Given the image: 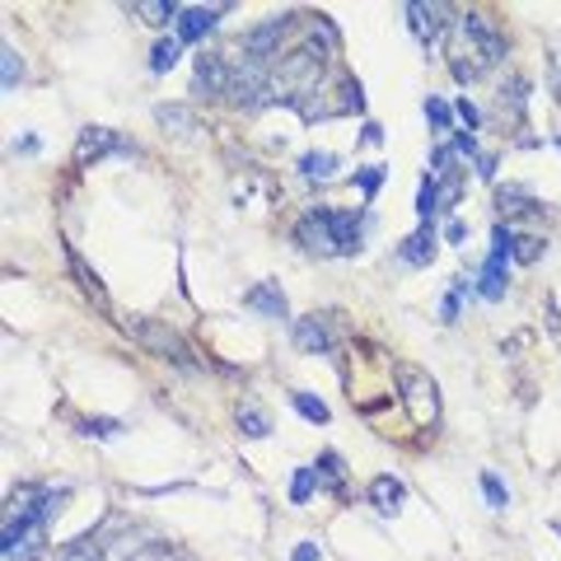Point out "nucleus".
Segmentation results:
<instances>
[{
    "label": "nucleus",
    "mask_w": 561,
    "mask_h": 561,
    "mask_svg": "<svg viewBox=\"0 0 561 561\" xmlns=\"http://www.w3.org/2000/svg\"><path fill=\"white\" fill-rule=\"evenodd\" d=\"M169 561H192V557H187V552H173V557H169Z\"/></svg>",
    "instance_id": "obj_38"
},
{
    "label": "nucleus",
    "mask_w": 561,
    "mask_h": 561,
    "mask_svg": "<svg viewBox=\"0 0 561 561\" xmlns=\"http://www.w3.org/2000/svg\"><path fill=\"white\" fill-rule=\"evenodd\" d=\"M220 14H225V5H210V10L206 5H192V10H183L179 14V43H197L202 33L216 28Z\"/></svg>",
    "instance_id": "obj_12"
},
{
    "label": "nucleus",
    "mask_w": 561,
    "mask_h": 561,
    "mask_svg": "<svg viewBox=\"0 0 561 561\" xmlns=\"http://www.w3.org/2000/svg\"><path fill=\"white\" fill-rule=\"evenodd\" d=\"M122 150V140L108 131V127H84L80 140H76V164H90V160H103V154Z\"/></svg>",
    "instance_id": "obj_11"
},
{
    "label": "nucleus",
    "mask_w": 561,
    "mask_h": 561,
    "mask_svg": "<svg viewBox=\"0 0 561 561\" xmlns=\"http://www.w3.org/2000/svg\"><path fill=\"white\" fill-rule=\"evenodd\" d=\"M290 402H295V412H300L305 421H313V426H323V421H328V408L313 393H290Z\"/></svg>",
    "instance_id": "obj_23"
},
{
    "label": "nucleus",
    "mask_w": 561,
    "mask_h": 561,
    "mask_svg": "<svg viewBox=\"0 0 561 561\" xmlns=\"http://www.w3.org/2000/svg\"><path fill=\"white\" fill-rule=\"evenodd\" d=\"M239 431L249 435V440H262V435H272V421H267V412H257L249 402V408H239Z\"/></svg>",
    "instance_id": "obj_19"
},
{
    "label": "nucleus",
    "mask_w": 561,
    "mask_h": 561,
    "mask_svg": "<svg viewBox=\"0 0 561 561\" xmlns=\"http://www.w3.org/2000/svg\"><path fill=\"white\" fill-rule=\"evenodd\" d=\"M131 10H136L140 20H146V24H169L173 14H183L179 5H173V0H136Z\"/></svg>",
    "instance_id": "obj_17"
},
{
    "label": "nucleus",
    "mask_w": 561,
    "mask_h": 561,
    "mask_svg": "<svg viewBox=\"0 0 561 561\" xmlns=\"http://www.w3.org/2000/svg\"><path fill=\"white\" fill-rule=\"evenodd\" d=\"M173 552V542H140V548H131V557H122V561H169Z\"/></svg>",
    "instance_id": "obj_25"
},
{
    "label": "nucleus",
    "mask_w": 561,
    "mask_h": 561,
    "mask_svg": "<svg viewBox=\"0 0 561 561\" xmlns=\"http://www.w3.org/2000/svg\"><path fill=\"white\" fill-rule=\"evenodd\" d=\"M383 183V164H370V169H365L360 173V187H365V197H375V187Z\"/></svg>",
    "instance_id": "obj_33"
},
{
    "label": "nucleus",
    "mask_w": 561,
    "mask_h": 561,
    "mask_svg": "<svg viewBox=\"0 0 561 561\" xmlns=\"http://www.w3.org/2000/svg\"><path fill=\"white\" fill-rule=\"evenodd\" d=\"M122 426L117 421H84V435H103V440H108V435H117Z\"/></svg>",
    "instance_id": "obj_34"
},
{
    "label": "nucleus",
    "mask_w": 561,
    "mask_h": 561,
    "mask_svg": "<svg viewBox=\"0 0 561 561\" xmlns=\"http://www.w3.org/2000/svg\"><path fill=\"white\" fill-rule=\"evenodd\" d=\"M501 210H505V216H524V210H538V202L529 197V192H524V187H501Z\"/></svg>",
    "instance_id": "obj_22"
},
{
    "label": "nucleus",
    "mask_w": 561,
    "mask_h": 561,
    "mask_svg": "<svg viewBox=\"0 0 561 561\" xmlns=\"http://www.w3.org/2000/svg\"><path fill=\"white\" fill-rule=\"evenodd\" d=\"M319 80H323V51L300 47V51H290V57H280V61L272 66L267 99L305 108V99H309V94H319Z\"/></svg>",
    "instance_id": "obj_4"
},
{
    "label": "nucleus",
    "mask_w": 561,
    "mask_h": 561,
    "mask_svg": "<svg viewBox=\"0 0 561 561\" xmlns=\"http://www.w3.org/2000/svg\"><path fill=\"white\" fill-rule=\"evenodd\" d=\"M398 257H402V262H412V267H426V262L435 257V230H416L412 239H402Z\"/></svg>",
    "instance_id": "obj_15"
},
{
    "label": "nucleus",
    "mask_w": 561,
    "mask_h": 561,
    "mask_svg": "<svg viewBox=\"0 0 561 561\" xmlns=\"http://www.w3.org/2000/svg\"><path fill=\"white\" fill-rule=\"evenodd\" d=\"M243 305L267 313V319H286V295H280L276 280H262V286H253L249 295H243Z\"/></svg>",
    "instance_id": "obj_13"
},
{
    "label": "nucleus",
    "mask_w": 561,
    "mask_h": 561,
    "mask_svg": "<svg viewBox=\"0 0 561 561\" xmlns=\"http://www.w3.org/2000/svg\"><path fill=\"white\" fill-rule=\"evenodd\" d=\"M0 66H5V90H14V84H20V76H24V66H20V51H14V47H5V51H0Z\"/></svg>",
    "instance_id": "obj_29"
},
{
    "label": "nucleus",
    "mask_w": 561,
    "mask_h": 561,
    "mask_svg": "<svg viewBox=\"0 0 561 561\" xmlns=\"http://www.w3.org/2000/svg\"><path fill=\"white\" fill-rule=\"evenodd\" d=\"M398 383H402V408H408L412 426L435 431V421H440V389H435V379L412 370V365H402Z\"/></svg>",
    "instance_id": "obj_5"
},
{
    "label": "nucleus",
    "mask_w": 561,
    "mask_h": 561,
    "mask_svg": "<svg viewBox=\"0 0 561 561\" xmlns=\"http://www.w3.org/2000/svg\"><path fill=\"white\" fill-rule=\"evenodd\" d=\"M416 210H421V220H431L435 210H440V187H435V179L421 183V192H416Z\"/></svg>",
    "instance_id": "obj_26"
},
{
    "label": "nucleus",
    "mask_w": 561,
    "mask_h": 561,
    "mask_svg": "<svg viewBox=\"0 0 561 561\" xmlns=\"http://www.w3.org/2000/svg\"><path fill=\"white\" fill-rule=\"evenodd\" d=\"M290 561H319V548H313V542H300V548H295V557Z\"/></svg>",
    "instance_id": "obj_35"
},
{
    "label": "nucleus",
    "mask_w": 561,
    "mask_h": 561,
    "mask_svg": "<svg viewBox=\"0 0 561 561\" xmlns=\"http://www.w3.org/2000/svg\"><path fill=\"white\" fill-rule=\"evenodd\" d=\"M426 117H431L440 131H449V108H445L440 99H426Z\"/></svg>",
    "instance_id": "obj_32"
},
{
    "label": "nucleus",
    "mask_w": 561,
    "mask_h": 561,
    "mask_svg": "<svg viewBox=\"0 0 561 561\" xmlns=\"http://www.w3.org/2000/svg\"><path fill=\"white\" fill-rule=\"evenodd\" d=\"M482 491H486V501L496 505V511H505V501H511V491H505L496 478H491V472H482Z\"/></svg>",
    "instance_id": "obj_31"
},
{
    "label": "nucleus",
    "mask_w": 561,
    "mask_h": 561,
    "mask_svg": "<svg viewBox=\"0 0 561 561\" xmlns=\"http://www.w3.org/2000/svg\"><path fill=\"white\" fill-rule=\"evenodd\" d=\"M154 117H160V127H173V131H192V113L187 108H160V113H154Z\"/></svg>",
    "instance_id": "obj_28"
},
{
    "label": "nucleus",
    "mask_w": 561,
    "mask_h": 561,
    "mask_svg": "<svg viewBox=\"0 0 561 561\" xmlns=\"http://www.w3.org/2000/svg\"><path fill=\"white\" fill-rule=\"evenodd\" d=\"M295 239L319 257H346L360 249V216L356 210H328V206L309 210V216L295 225Z\"/></svg>",
    "instance_id": "obj_3"
},
{
    "label": "nucleus",
    "mask_w": 561,
    "mask_h": 561,
    "mask_svg": "<svg viewBox=\"0 0 561 561\" xmlns=\"http://www.w3.org/2000/svg\"><path fill=\"white\" fill-rule=\"evenodd\" d=\"M179 61V38H164V43H154V51H150V70L154 76H164V70Z\"/></svg>",
    "instance_id": "obj_24"
},
{
    "label": "nucleus",
    "mask_w": 561,
    "mask_h": 561,
    "mask_svg": "<svg viewBox=\"0 0 561 561\" xmlns=\"http://www.w3.org/2000/svg\"><path fill=\"white\" fill-rule=\"evenodd\" d=\"M445 234H449V243H463V234H468V230H463V220H449V230H445Z\"/></svg>",
    "instance_id": "obj_37"
},
{
    "label": "nucleus",
    "mask_w": 561,
    "mask_h": 561,
    "mask_svg": "<svg viewBox=\"0 0 561 561\" xmlns=\"http://www.w3.org/2000/svg\"><path fill=\"white\" fill-rule=\"evenodd\" d=\"M230 80H234V66L220 51H202L197 66H192V90L206 99H230Z\"/></svg>",
    "instance_id": "obj_7"
},
{
    "label": "nucleus",
    "mask_w": 561,
    "mask_h": 561,
    "mask_svg": "<svg viewBox=\"0 0 561 561\" xmlns=\"http://www.w3.org/2000/svg\"><path fill=\"white\" fill-rule=\"evenodd\" d=\"M332 169H337V154H319V150H313V154H300V173H305V179H332Z\"/></svg>",
    "instance_id": "obj_20"
},
{
    "label": "nucleus",
    "mask_w": 561,
    "mask_h": 561,
    "mask_svg": "<svg viewBox=\"0 0 561 561\" xmlns=\"http://www.w3.org/2000/svg\"><path fill=\"white\" fill-rule=\"evenodd\" d=\"M402 496H408V486H402L398 478H375L370 482V505L379 515H393L398 505H402Z\"/></svg>",
    "instance_id": "obj_14"
},
{
    "label": "nucleus",
    "mask_w": 561,
    "mask_h": 561,
    "mask_svg": "<svg viewBox=\"0 0 561 561\" xmlns=\"http://www.w3.org/2000/svg\"><path fill=\"white\" fill-rule=\"evenodd\" d=\"M295 346L309 351V356H323L332 346V319L328 313H309V319L295 323Z\"/></svg>",
    "instance_id": "obj_10"
},
{
    "label": "nucleus",
    "mask_w": 561,
    "mask_h": 561,
    "mask_svg": "<svg viewBox=\"0 0 561 561\" xmlns=\"http://www.w3.org/2000/svg\"><path fill=\"white\" fill-rule=\"evenodd\" d=\"M280 33H286V14H276V20H267L262 28L243 33V43H239V47H243V57H253V61H267V66H272Z\"/></svg>",
    "instance_id": "obj_9"
},
{
    "label": "nucleus",
    "mask_w": 561,
    "mask_h": 561,
    "mask_svg": "<svg viewBox=\"0 0 561 561\" xmlns=\"http://www.w3.org/2000/svg\"><path fill=\"white\" fill-rule=\"evenodd\" d=\"M505 230H511V225H505ZM511 257H515V262H538V257H542V239H538V234H515V230H511Z\"/></svg>",
    "instance_id": "obj_21"
},
{
    "label": "nucleus",
    "mask_w": 561,
    "mask_h": 561,
    "mask_svg": "<svg viewBox=\"0 0 561 561\" xmlns=\"http://www.w3.org/2000/svg\"><path fill=\"white\" fill-rule=\"evenodd\" d=\"M408 20H412V33L421 43H435V38H445L449 33V24H454V10L449 5H440V0H435V5H408Z\"/></svg>",
    "instance_id": "obj_8"
},
{
    "label": "nucleus",
    "mask_w": 561,
    "mask_h": 561,
    "mask_svg": "<svg viewBox=\"0 0 561 561\" xmlns=\"http://www.w3.org/2000/svg\"><path fill=\"white\" fill-rule=\"evenodd\" d=\"M57 561H103V538H99V534H80V538H70L66 548L57 552Z\"/></svg>",
    "instance_id": "obj_16"
},
{
    "label": "nucleus",
    "mask_w": 561,
    "mask_h": 561,
    "mask_svg": "<svg viewBox=\"0 0 561 561\" xmlns=\"http://www.w3.org/2000/svg\"><path fill=\"white\" fill-rule=\"evenodd\" d=\"M557 534H561V524H557Z\"/></svg>",
    "instance_id": "obj_39"
},
{
    "label": "nucleus",
    "mask_w": 561,
    "mask_h": 561,
    "mask_svg": "<svg viewBox=\"0 0 561 561\" xmlns=\"http://www.w3.org/2000/svg\"><path fill=\"white\" fill-rule=\"evenodd\" d=\"M70 272H76V280H80V290L90 295V300H99V305H108V295H103V286H99V276L84 267V257L80 253H70Z\"/></svg>",
    "instance_id": "obj_18"
},
{
    "label": "nucleus",
    "mask_w": 561,
    "mask_h": 561,
    "mask_svg": "<svg viewBox=\"0 0 561 561\" xmlns=\"http://www.w3.org/2000/svg\"><path fill=\"white\" fill-rule=\"evenodd\" d=\"M313 482H319V472H313V468H300V472H295V482H290V501H295V505H305V501L313 496Z\"/></svg>",
    "instance_id": "obj_27"
},
{
    "label": "nucleus",
    "mask_w": 561,
    "mask_h": 561,
    "mask_svg": "<svg viewBox=\"0 0 561 561\" xmlns=\"http://www.w3.org/2000/svg\"><path fill=\"white\" fill-rule=\"evenodd\" d=\"M459 117L468 122V127H478V108H472V103H468V99H459Z\"/></svg>",
    "instance_id": "obj_36"
},
{
    "label": "nucleus",
    "mask_w": 561,
    "mask_h": 561,
    "mask_svg": "<svg viewBox=\"0 0 561 561\" xmlns=\"http://www.w3.org/2000/svg\"><path fill=\"white\" fill-rule=\"evenodd\" d=\"M66 491H47V486H20L5 515V561H38L43 542H47V519L61 511Z\"/></svg>",
    "instance_id": "obj_2"
},
{
    "label": "nucleus",
    "mask_w": 561,
    "mask_h": 561,
    "mask_svg": "<svg viewBox=\"0 0 561 561\" xmlns=\"http://www.w3.org/2000/svg\"><path fill=\"white\" fill-rule=\"evenodd\" d=\"M127 332L150 351V356L173 360V365H192V346L169 323H160V319H127Z\"/></svg>",
    "instance_id": "obj_6"
},
{
    "label": "nucleus",
    "mask_w": 561,
    "mask_h": 561,
    "mask_svg": "<svg viewBox=\"0 0 561 561\" xmlns=\"http://www.w3.org/2000/svg\"><path fill=\"white\" fill-rule=\"evenodd\" d=\"M313 472H319V478H328L332 486H342V459H337V454H323V459L313 463Z\"/></svg>",
    "instance_id": "obj_30"
},
{
    "label": "nucleus",
    "mask_w": 561,
    "mask_h": 561,
    "mask_svg": "<svg viewBox=\"0 0 561 561\" xmlns=\"http://www.w3.org/2000/svg\"><path fill=\"white\" fill-rule=\"evenodd\" d=\"M445 57H449V70L454 80H478L486 76L491 66H496L505 57V38L491 14L482 10H468V14H454V24L445 33Z\"/></svg>",
    "instance_id": "obj_1"
}]
</instances>
